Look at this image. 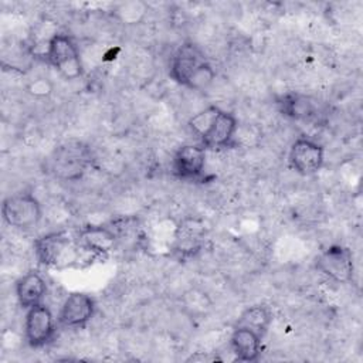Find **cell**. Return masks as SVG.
I'll return each instance as SVG.
<instances>
[{"mask_svg":"<svg viewBox=\"0 0 363 363\" xmlns=\"http://www.w3.org/2000/svg\"><path fill=\"white\" fill-rule=\"evenodd\" d=\"M34 252L43 265L61 269L77 265L82 254L88 251L78 242L77 235L68 231H52L34 241Z\"/></svg>","mask_w":363,"mask_h":363,"instance_id":"6da1fadb","label":"cell"},{"mask_svg":"<svg viewBox=\"0 0 363 363\" xmlns=\"http://www.w3.org/2000/svg\"><path fill=\"white\" fill-rule=\"evenodd\" d=\"M91 149L78 140H68L54 149L50 156V172L62 180L75 182L82 179L92 164Z\"/></svg>","mask_w":363,"mask_h":363,"instance_id":"7a4b0ae2","label":"cell"},{"mask_svg":"<svg viewBox=\"0 0 363 363\" xmlns=\"http://www.w3.org/2000/svg\"><path fill=\"white\" fill-rule=\"evenodd\" d=\"M48 62L68 81L78 79L84 74L79 51L74 40L61 33H55L47 44L45 51Z\"/></svg>","mask_w":363,"mask_h":363,"instance_id":"3957f363","label":"cell"},{"mask_svg":"<svg viewBox=\"0 0 363 363\" xmlns=\"http://www.w3.org/2000/svg\"><path fill=\"white\" fill-rule=\"evenodd\" d=\"M1 217L10 227L30 230L41 221L43 208L38 199L31 193H17L3 200Z\"/></svg>","mask_w":363,"mask_h":363,"instance_id":"277c9868","label":"cell"},{"mask_svg":"<svg viewBox=\"0 0 363 363\" xmlns=\"http://www.w3.org/2000/svg\"><path fill=\"white\" fill-rule=\"evenodd\" d=\"M315 267L325 277L339 284L350 282L354 275L353 254L347 247L339 244L322 251L315 259Z\"/></svg>","mask_w":363,"mask_h":363,"instance_id":"5b68a950","label":"cell"},{"mask_svg":"<svg viewBox=\"0 0 363 363\" xmlns=\"http://www.w3.org/2000/svg\"><path fill=\"white\" fill-rule=\"evenodd\" d=\"M55 322L52 312L44 303L27 309L24 320V337L31 347L45 346L54 336Z\"/></svg>","mask_w":363,"mask_h":363,"instance_id":"8992f818","label":"cell"},{"mask_svg":"<svg viewBox=\"0 0 363 363\" xmlns=\"http://www.w3.org/2000/svg\"><path fill=\"white\" fill-rule=\"evenodd\" d=\"M289 166L302 176H311L320 170L325 160L323 146L308 138L296 139L288 155Z\"/></svg>","mask_w":363,"mask_h":363,"instance_id":"52a82bcc","label":"cell"},{"mask_svg":"<svg viewBox=\"0 0 363 363\" xmlns=\"http://www.w3.org/2000/svg\"><path fill=\"white\" fill-rule=\"evenodd\" d=\"M95 313L94 299L84 292L69 294L58 313V322L67 328H84Z\"/></svg>","mask_w":363,"mask_h":363,"instance_id":"ba28073f","label":"cell"},{"mask_svg":"<svg viewBox=\"0 0 363 363\" xmlns=\"http://www.w3.org/2000/svg\"><path fill=\"white\" fill-rule=\"evenodd\" d=\"M77 240L92 257H104L115 250L119 237L106 225H85L77 231Z\"/></svg>","mask_w":363,"mask_h":363,"instance_id":"9c48e42d","label":"cell"},{"mask_svg":"<svg viewBox=\"0 0 363 363\" xmlns=\"http://www.w3.org/2000/svg\"><path fill=\"white\" fill-rule=\"evenodd\" d=\"M206 164V147L203 145H183L173 157V173L183 180L201 176Z\"/></svg>","mask_w":363,"mask_h":363,"instance_id":"30bf717a","label":"cell"},{"mask_svg":"<svg viewBox=\"0 0 363 363\" xmlns=\"http://www.w3.org/2000/svg\"><path fill=\"white\" fill-rule=\"evenodd\" d=\"M206 61V55L199 45L194 43H184L177 48L172 58L169 75L177 84L186 85L194 69Z\"/></svg>","mask_w":363,"mask_h":363,"instance_id":"8fae6325","label":"cell"},{"mask_svg":"<svg viewBox=\"0 0 363 363\" xmlns=\"http://www.w3.org/2000/svg\"><path fill=\"white\" fill-rule=\"evenodd\" d=\"M237 119L233 113L220 111L211 128L201 138V145L207 149H225L233 147L234 133L237 129Z\"/></svg>","mask_w":363,"mask_h":363,"instance_id":"7c38bea8","label":"cell"},{"mask_svg":"<svg viewBox=\"0 0 363 363\" xmlns=\"http://www.w3.org/2000/svg\"><path fill=\"white\" fill-rule=\"evenodd\" d=\"M47 292L44 278L37 271H30L16 282V296L23 309H30L43 303Z\"/></svg>","mask_w":363,"mask_h":363,"instance_id":"4fadbf2b","label":"cell"},{"mask_svg":"<svg viewBox=\"0 0 363 363\" xmlns=\"http://www.w3.org/2000/svg\"><path fill=\"white\" fill-rule=\"evenodd\" d=\"M261 336L247 328L234 326L230 346L235 360L255 362L261 354Z\"/></svg>","mask_w":363,"mask_h":363,"instance_id":"5bb4252c","label":"cell"},{"mask_svg":"<svg viewBox=\"0 0 363 363\" xmlns=\"http://www.w3.org/2000/svg\"><path fill=\"white\" fill-rule=\"evenodd\" d=\"M179 302H180V311L191 322H200L206 319L213 311V305H214L210 295L199 286H191L187 291H184Z\"/></svg>","mask_w":363,"mask_h":363,"instance_id":"9a60e30c","label":"cell"},{"mask_svg":"<svg viewBox=\"0 0 363 363\" xmlns=\"http://www.w3.org/2000/svg\"><path fill=\"white\" fill-rule=\"evenodd\" d=\"M204 237V228L197 220H184L176 231L174 252L180 257H190L201 247Z\"/></svg>","mask_w":363,"mask_h":363,"instance_id":"2e32d148","label":"cell"},{"mask_svg":"<svg viewBox=\"0 0 363 363\" xmlns=\"http://www.w3.org/2000/svg\"><path fill=\"white\" fill-rule=\"evenodd\" d=\"M278 106L282 115L296 121H311L318 116V104L305 95L288 94L278 99Z\"/></svg>","mask_w":363,"mask_h":363,"instance_id":"e0dca14e","label":"cell"},{"mask_svg":"<svg viewBox=\"0 0 363 363\" xmlns=\"http://www.w3.org/2000/svg\"><path fill=\"white\" fill-rule=\"evenodd\" d=\"M271 322H272V313H271L269 308L258 303V305L247 306L237 318L235 326L247 328V329L255 332L258 336L264 337L269 329Z\"/></svg>","mask_w":363,"mask_h":363,"instance_id":"ac0fdd59","label":"cell"},{"mask_svg":"<svg viewBox=\"0 0 363 363\" xmlns=\"http://www.w3.org/2000/svg\"><path fill=\"white\" fill-rule=\"evenodd\" d=\"M149 13V6L142 1V0H129V1H122L118 3L112 14L113 17L125 26H136L140 24Z\"/></svg>","mask_w":363,"mask_h":363,"instance_id":"d6986e66","label":"cell"},{"mask_svg":"<svg viewBox=\"0 0 363 363\" xmlns=\"http://www.w3.org/2000/svg\"><path fill=\"white\" fill-rule=\"evenodd\" d=\"M220 111L221 109L218 106H216V105H210V106L199 111L187 122L190 132L201 139L207 133V130L211 128V125L214 123V121L218 116Z\"/></svg>","mask_w":363,"mask_h":363,"instance_id":"ffe728a7","label":"cell"},{"mask_svg":"<svg viewBox=\"0 0 363 363\" xmlns=\"http://www.w3.org/2000/svg\"><path fill=\"white\" fill-rule=\"evenodd\" d=\"M214 79H216V71L211 67V64L206 61L194 69V72L189 77L184 86L193 91H206L207 88L211 86Z\"/></svg>","mask_w":363,"mask_h":363,"instance_id":"44dd1931","label":"cell"},{"mask_svg":"<svg viewBox=\"0 0 363 363\" xmlns=\"http://www.w3.org/2000/svg\"><path fill=\"white\" fill-rule=\"evenodd\" d=\"M26 91L33 98L44 99V98L51 96V94L54 92V84L48 77L38 75V77H35V78H33L27 82Z\"/></svg>","mask_w":363,"mask_h":363,"instance_id":"7402d4cb","label":"cell"}]
</instances>
